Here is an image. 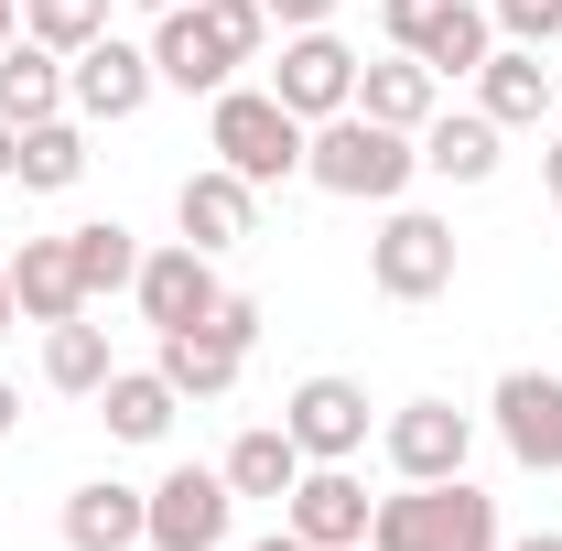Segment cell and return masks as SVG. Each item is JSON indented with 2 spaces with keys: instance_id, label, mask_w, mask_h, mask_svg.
<instances>
[{
  "instance_id": "cell-7",
  "label": "cell",
  "mask_w": 562,
  "mask_h": 551,
  "mask_svg": "<svg viewBox=\"0 0 562 551\" xmlns=\"http://www.w3.org/2000/svg\"><path fill=\"white\" fill-rule=\"evenodd\" d=\"M379 22H390V55H422V66L443 76H476L497 55V22L487 0H379Z\"/></svg>"
},
{
  "instance_id": "cell-6",
  "label": "cell",
  "mask_w": 562,
  "mask_h": 551,
  "mask_svg": "<svg viewBox=\"0 0 562 551\" xmlns=\"http://www.w3.org/2000/svg\"><path fill=\"white\" fill-rule=\"evenodd\" d=\"M368 281H379V303H443L454 292V227L432 206H390L368 238Z\"/></svg>"
},
{
  "instance_id": "cell-20",
  "label": "cell",
  "mask_w": 562,
  "mask_h": 551,
  "mask_svg": "<svg viewBox=\"0 0 562 551\" xmlns=\"http://www.w3.org/2000/svg\"><path fill=\"white\" fill-rule=\"evenodd\" d=\"M0 120H11V131L66 120V55H55V44H33V33L0 44Z\"/></svg>"
},
{
  "instance_id": "cell-18",
  "label": "cell",
  "mask_w": 562,
  "mask_h": 551,
  "mask_svg": "<svg viewBox=\"0 0 562 551\" xmlns=\"http://www.w3.org/2000/svg\"><path fill=\"white\" fill-rule=\"evenodd\" d=\"M140 530H151V486L87 476L66 497V551H140Z\"/></svg>"
},
{
  "instance_id": "cell-31",
  "label": "cell",
  "mask_w": 562,
  "mask_h": 551,
  "mask_svg": "<svg viewBox=\"0 0 562 551\" xmlns=\"http://www.w3.org/2000/svg\"><path fill=\"white\" fill-rule=\"evenodd\" d=\"M11 162H22V131H11V120H0V184H11Z\"/></svg>"
},
{
  "instance_id": "cell-1",
  "label": "cell",
  "mask_w": 562,
  "mask_h": 551,
  "mask_svg": "<svg viewBox=\"0 0 562 551\" xmlns=\"http://www.w3.org/2000/svg\"><path fill=\"white\" fill-rule=\"evenodd\" d=\"M260 55H271L260 0H173V11H151V76L184 87V98L238 87V66H260Z\"/></svg>"
},
{
  "instance_id": "cell-16",
  "label": "cell",
  "mask_w": 562,
  "mask_h": 551,
  "mask_svg": "<svg viewBox=\"0 0 562 551\" xmlns=\"http://www.w3.org/2000/svg\"><path fill=\"white\" fill-rule=\"evenodd\" d=\"M173 227H184L206 260H227V249L260 227V184H249V173H227V162H195V173L173 184Z\"/></svg>"
},
{
  "instance_id": "cell-33",
  "label": "cell",
  "mask_w": 562,
  "mask_h": 551,
  "mask_svg": "<svg viewBox=\"0 0 562 551\" xmlns=\"http://www.w3.org/2000/svg\"><path fill=\"white\" fill-rule=\"evenodd\" d=\"M238 551H314V541H292V530H271V541H238Z\"/></svg>"
},
{
  "instance_id": "cell-38",
  "label": "cell",
  "mask_w": 562,
  "mask_h": 551,
  "mask_svg": "<svg viewBox=\"0 0 562 551\" xmlns=\"http://www.w3.org/2000/svg\"><path fill=\"white\" fill-rule=\"evenodd\" d=\"M131 11H173V0H131Z\"/></svg>"
},
{
  "instance_id": "cell-9",
  "label": "cell",
  "mask_w": 562,
  "mask_h": 551,
  "mask_svg": "<svg viewBox=\"0 0 562 551\" xmlns=\"http://www.w3.org/2000/svg\"><path fill=\"white\" fill-rule=\"evenodd\" d=\"M151 87H162V76H151V44L98 33V44H76V55H66V109L87 120V131H98V120H109V131L140 120V109H151Z\"/></svg>"
},
{
  "instance_id": "cell-10",
  "label": "cell",
  "mask_w": 562,
  "mask_h": 551,
  "mask_svg": "<svg viewBox=\"0 0 562 551\" xmlns=\"http://www.w3.org/2000/svg\"><path fill=\"white\" fill-rule=\"evenodd\" d=\"M379 454H390L401 486H443V476H465V454H476V412H454V401H401V412L379 421Z\"/></svg>"
},
{
  "instance_id": "cell-32",
  "label": "cell",
  "mask_w": 562,
  "mask_h": 551,
  "mask_svg": "<svg viewBox=\"0 0 562 551\" xmlns=\"http://www.w3.org/2000/svg\"><path fill=\"white\" fill-rule=\"evenodd\" d=\"M11 421H22V390H11V379H0V443H11Z\"/></svg>"
},
{
  "instance_id": "cell-21",
  "label": "cell",
  "mask_w": 562,
  "mask_h": 551,
  "mask_svg": "<svg viewBox=\"0 0 562 551\" xmlns=\"http://www.w3.org/2000/svg\"><path fill=\"white\" fill-rule=\"evenodd\" d=\"M476 109H487L497 131H541V120H552V76H541V55H530V44H497L487 66H476Z\"/></svg>"
},
{
  "instance_id": "cell-36",
  "label": "cell",
  "mask_w": 562,
  "mask_h": 551,
  "mask_svg": "<svg viewBox=\"0 0 562 551\" xmlns=\"http://www.w3.org/2000/svg\"><path fill=\"white\" fill-rule=\"evenodd\" d=\"M11 33H22V0H0V44H11Z\"/></svg>"
},
{
  "instance_id": "cell-17",
  "label": "cell",
  "mask_w": 562,
  "mask_h": 551,
  "mask_svg": "<svg viewBox=\"0 0 562 551\" xmlns=\"http://www.w3.org/2000/svg\"><path fill=\"white\" fill-rule=\"evenodd\" d=\"M0 271H11V314H22V325H66V314H87V281H76L66 238H22Z\"/></svg>"
},
{
  "instance_id": "cell-24",
  "label": "cell",
  "mask_w": 562,
  "mask_h": 551,
  "mask_svg": "<svg viewBox=\"0 0 562 551\" xmlns=\"http://www.w3.org/2000/svg\"><path fill=\"white\" fill-rule=\"evenodd\" d=\"M11 184H22V195H76V184H87V120H76V109H66V120H33Z\"/></svg>"
},
{
  "instance_id": "cell-35",
  "label": "cell",
  "mask_w": 562,
  "mask_h": 551,
  "mask_svg": "<svg viewBox=\"0 0 562 551\" xmlns=\"http://www.w3.org/2000/svg\"><path fill=\"white\" fill-rule=\"evenodd\" d=\"M508 551H562V530H530V541H508Z\"/></svg>"
},
{
  "instance_id": "cell-26",
  "label": "cell",
  "mask_w": 562,
  "mask_h": 551,
  "mask_svg": "<svg viewBox=\"0 0 562 551\" xmlns=\"http://www.w3.org/2000/svg\"><path fill=\"white\" fill-rule=\"evenodd\" d=\"M216 476L238 486V497H292V476H303V443H292V432H281V421H249V432H238V443H227V465H216Z\"/></svg>"
},
{
  "instance_id": "cell-23",
  "label": "cell",
  "mask_w": 562,
  "mask_h": 551,
  "mask_svg": "<svg viewBox=\"0 0 562 551\" xmlns=\"http://www.w3.org/2000/svg\"><path fill=\"white\" fill-rule=\"evenodd\" d=\"M173 379L162 368H109V390H98V421H109V443H162L173 432Z\"/></svg>"
},
{
  "instance_id": "cell-28",
  "label": "cell",
  "mask_w": 562,
  "mask_h": 551,
  "mask_svg": "<svg viewBox=\"0 0 562 551\" xmlns=\"http://www.w3.org/2000/svg\"><path fill=\"white\" fill-rule=\"evenodd\" d=\"M109 11H120V0H22V33H33V44H55V55H76V44H98V33H109Z\"/></svg>"
},
{
  "instance_id": "cell-39",
  "label": "cell",
  "mask_w": 562,
  "mask_h": 551,
  "mask_svg": "<svg viewBox=\"0 0 562 551\" xmlns=\"http://www.w3.org/2000/svg\"><path fill=\"white\" fill-rule=\"evenodd\" d=\"M347 551H368V541H347Z\"/></svg>"
},
{
  "instance_id": "cell-5",
  "label": "cell",
  "mask_w": 562,
  "mask_h": 551,
  "mask_svg": "<svg viewBox=\"0 0 562 551\" xmlns=\"http://www.w3.org/2000/svg\"><path fill=\"white\" fill-rule=\"evenodd\" d=\"M249 346H260V303H249V292H227L206 325H173L151 368L173 379V401H227V390H238V368H249Z\"/></svg>"
},
{
  "instance_id": "cell-30",
  "label": "cell",
  "mask_w": 562,
  "mask_h": 551,
  "mask_svg": "<svg viewBox=\"0 0 562 551\" xmlns=\"http://www.w3.org/2000/svg\"><path fill=\"white\" fill-rule=\"evenodd\" d=\"M281 33H314V22H336V0H260Z\"/></svg>"
},
{
  "instance_id": "cell-12",
  "label": "cell",
  "mask_w": 562,
  "mask_h": 551,
  "mask_svg": "<svg viewBox=\"0 0 562 551\" xmlns=\"http://www.w3.org/2000/svg\"><path fill=\"white\" fill-rule=\"evenodd\" d=\"M227 519H238V486L216 476V465H173V476L151 486L140 551H227Z\"/></svg>"
},
{
  "instance_id": "cell-34",
  "label": "cell",
  "mask_w": 562,
  "mask_h": 551,
  "mask_svg": "<svg viewBox=\"0 0 562 551\" xmlns=\"http://www.w3.org/2000/svg\"><path fill=\"white\" fill-rule=\"evenodd\" d=\"M541 173H552V206H562V140H552V151H541Z\"/></svg>"
},
{
  "instance_id": "cell-13",
  "label": "cell",
  "mask_w": 562,
  "mask_h": 551,
  "mask_svg": "<svg viewBox=\"0 0 562 551\" xmlns=\"http://www.w3.org/2000/svg\"><path fill=\"white\" fill-rule=\"evenodd\" d=\"M131 303H140V325H151V336H173V325H206L216 303H227V281H216V260L195 249V238H173V249H140Z\"/></svg>"
},
{
  "instance_id": "cell-37",
  "label": "cell",
  "mask_w": 562,
  "mask_h": 551,
  "mask_svg": "<svg viewBox=\"0 0 562 551\" xmlns=\"http://www.w3.org/2000/svg\"><path fill=\"white\" fill-rule=\"evenodd\" d=\"M0 336H11V271H0Z\"/></svg>"
},
{
  "instance_id": "cell-29",
  "label": "cell",
  "mask_w": 562,
  "mask_h": 551,
  "mask_svg": "<svg viewBox=\"0 0 562 551\" xmlns=\"http://www.w3.org/2000/svg\"><path fill=\"white\" fill-rule=\"evenodd\" d=\"M487 22H497V44H530V55H541L562 33V0H487Z\"/></svg>"
},
{
  "instance_id": "cell-14",
  "label": "cell",
  "mask_w": 562,
  "mask_h": 551,
  "mask_svg": "<svg viewBox=\"0 0 562 551\" xmlns=\"http://www.w3.org/2000/svg\"><path fill=\"white\" fill-rule=\"evenodd\" d=\"M368 476L357 465H303L292 476V497H281V530L292 541H314V551H347V541H368Z\"/></svg>"
},
{
  "instance_id": "cell-25",
  "label": "cell",
  "mask_w": 562,
  "mask_h": 551,
  "mask_svg": "<svg viewBox=\"0 0 562 551\" xmlns=\"http://www.w3.org/2000/svg\"><path fill=\"white\" fill-rule=\"evenodd\" d=\"M109 325H87V314H66V325H44V390H66V401H98L109 390Z\"/></svg>"
},
{
  "instance_id": "cell-19",
  "label": "cell",
  "mask_w": 562,
  "mask_h": 551,
  "mask_svg": "<svg viewBox=\"0 0 562 551\" xmlns=\"http://www.w3.org/2000/svg\"><path fill=\"white\" fill-rule=\"evenodd\" d=\"M497 120L487 109H432V120H422V173H443V184H487L497 162H508V151H497Z\"/></svg>"
},
{
  "instance_id": "cell-4",
  "label": "cell",
  "mask_w": 562,
  "mask_h": 551,
  "mask_svg": "<svg viewBox=\"0 0 562 551\" xmlns=\"http://www.w3.org/2000/svg\"><path fill=\"white\" fill-rule=\"evenodd\" d=\"M303 120L281 109L271 87H216L206 98V151L227 162V173H249V184H292L303 173Z\"/></svg>"
},
{
  "instance_id": "cell-22",
  "label": "cell",
  "mask_w": 562,
  "mask_h": 551,
  "mask_svg": "<svg viewBox=\"0 0 562 551\" xmlns=\"http://www.w3.org/2000/svg\"><path fill=\"white\" fill-rule=\"evenodd\" d=\"M357 109H368V120H390V131H412V140H422V120L443 109V76L422 66V55H379V66H357Z\"/></svg>"
},
{
  "instance_id": "cell-3",
  "label": "cell",
  "mask_w": 562,
  "mask_h": 551,
  "mask_svg": "<svg viewBox=\"0 0 562 551\" xmlns=\"http://www.w3.org/2000/svg\"><path fill=\"white\" fill-rule=\"evenodd\" d=\"M368 551H508L497 541V497L476 476H443V486H401L368 508Z\"/></svg>"
},
{
  "instance_id": "cell-15",
  "label": "cell",
  "mask_w": 562,
  "mask_h": 551,
  "mask_svg": "<svg viewBox=\"0 0 562 551\" xmlns=\"http://www.w3.org/2000/svg\"><path fill=\"white\" fill-rule=\"evenodd\" d=\"M487 421H497V443H508L530 476L562 465V379L552 368H508V379L487 390Z\"/></svg>"
},
{
  "instance_id": "cell-27",
  "label": "cell",
  "mask_w": 562,
  "mask_h": 551,
  "mask_svg": "<svg viewBox=\"0 0 562 551\" xmlns=\"http://www.w3.org/2000/svg\"><path fill=\"white\" fill-rule=\"evenodd\" d=\"M66 249H76V281H87V303H98V292H131V281H140V238L120 227V216H87V227H66Z\"/></svg>"
},
{
  "instance_id": "cell-8",
  "label": "cell",
  "mask_w": 562,
  "mask_h": 551,
  "mask_svg": "<svg viewBox=\"0 0 562 551\" xmlns=\"http://www.w3.org/2000/svg\"><path fill=\"white\" fill-rule=\"evenodd\" d=\"M357 55L336 22H314V33H281V66H271V98L314 131V120H336V109H357Z\"/></svg>"
},
{
  "instance_id": "cell-2",
  "label": "cell",
  "mask_w": 562,
  "mask_h": 551,
  "mask_svg": "<svg viewBox=\"0 0 562 551\" xmlns=\"http://www.w3.org/2000/svg\"><path fill=\"white\" fill-rule=\"evenodd\" d=\"M422 173V140L390 131V120H368V109H336V120H314L303 140V184L314 195H347V206H401Z\"/></svg>"
},
{
  "instance_id": "cell-11",
  "label": "cell",
  "mask_w": 562,
  "mask_h": 551,
  "mask_svg": "<svg viewBox=\"0 0 562 551\" xmlns=\"http://www.w3.org/2000/svg\"><path fill=\"white\" fill-rule=\"evenodd\" d=\"M281 432L303 443V465H357L368 454V390L347 368H314L292 401H281Z\"/></svg>"
}]
</instances>
